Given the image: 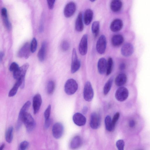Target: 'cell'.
<instances>
[{"instance_id": "obj_12", "label": "cell", "mask_w": 150, "mask_h": 150, "mask_svg": "<svg viewBox=\"0 0 150 150\" xmlns=\"http://www.w3.org/2000/svg\"><path fill=\"white\" fill-rule=\"evenodd\" d=\"M64 132V127L60 123L57 122L54 124L52 128L53 136L56 139H59L62 136Z\"/></svg>"}, {"instance_id": "obj_31", "label": "cell", "mask_w": 150, "mask_h": 150, "mask_svg": "<svg viewBox=\"0 0 150 150\" xmlns=\"http://www.w3.org/2000/svg\"><path fill=\"white\" fill-rule=\"evenodd\" d=\"M113 61L111 57H109L108 59L107 63L106 74L107 76L110 74L111 73L113 68Z\"/></svg>"}, {"instance_id": "obj_29", "label": "cell", "mask_w": 150, "mask_h": 150, "mask_svg": "<svg viewBox=\"0 0 150 150\" xmlns=\"http://www.w3.org/2000/svg\"><path fill=\"white\" fill-rule=\"evenodd\" d=\"M113 78H110L105 84L103 88V93L105 95L107 94L109 92L113 82Z\"/></svg>"}, {"instance_id": "obj_24", "label": "cell", "mask_w": 150, "mask_h": 150, "mask_svg": "<svg viewBox=\"0 0 150 150\" xmlns=\"http://www.w3.org/2000/svg\"><path fill=\"white\" fill-rule=\"evenodd\" d=\"M93 16V13L90 9H87L85 11L83 15V21L85 24L88 25L91 22Z\"/></svg>"}, {"instance_id": "obj_46", "label": "cell", "mask_w": 150, "mask_h": 150, "mask_svg": "<svg viewBox=\"0 0 150 150\" xmlns=\"http://www.w3.org/2000/svg\"><path fill=\"white\" fill-rule=\"evenodd\" d=\"M4 56V53L3 52H0V61H1L2 60L3 57Z\"/></svg>"}, {"instance_id": "obj_32", "label": "cell", "mask_w": 150, "mask_h": 150, "mask_svg": "<svg viewBox=\"0 0 150 150\" xmlns=\"http://www.w3.org/2000/svg\"><path fill=\"white\" fill-rule=\"evenodd\" d=\"M54 83L53 81H49L47 85V91L49 94H52L54 91Z\"/></svg>"}, {"instance_id": "obj_8", "label": "cell", "mask_w": 150, "mask_h": 150, "mask_svg": "<svg viewBox=\"0 0 150 150\" xmlns=\"http://www.w3.org/2000/svg\"><path fill=\"white\" fill-rule=\"evenodd\" d=\"M101 123V117L98 113L93 112L91 115L90 125L91 127L94 129L98 128Z\"/></svg>"}, {"instance_id": "obj_34", "label": "cell", "mask_w": 150, "mask_h": 150, "mask_svg": "<svg viewBox=\"0 0 150 150\" xmlns=\"http://www.w3.org/2000/svg\"><path fill=\"white\" fill-rule=\"evenodd\" d=\"M37 46V40L35 38H33L31 42L30 45V49L31 52H34L36 50Z\"/></svg>"}, {"instance_id": "obj_10", "label": "cell", "mask_w": 150, "mask_h": 150, "mask_svg": "<svg viewBox=\"0 0 150 150\" xmlns=\"http://www.w3.org/2000/svg\"><path fill=\"white\" fill-rule=\"evenodd\" d=\"M79 50L80 54L85 55L88 50V35H84L82 37L79 46Z\"/></svg>"}, {"instance_id": "obj_2", "label": "cell", "mask_w": 150, "mask_h": 150, "mask_svg": "<svg viewBox=\"0 0 150 150\" xmlns=\"http://www.w3.org/2000/svg\"><path fill=\"white\" fill-rule=\"evenodd\" d=\"M23 122L28 132L32 131L35 127V123L34 119L31 115L27 112L23 116Z\"/></svg>"}, {"instance_id": "obj_35", "label": "cell", "mask_w": 150, "mask_h": 150, "mask_svg": "<svg viewBox=\"0 0 150 150\" xmlns=\"http://www.w3.org/2000/svg\"><path fill=\"white\" fill-rule=\"evenodd\" d=\"M120 116V113L119 112H117L115 114L112 119V123L113 130L115 129L116 124L119 119Z\"/></svg>"}, {"instance_id": "obj_38", "label": "cell", "mask_w": 150, "mask_h": 150, "mask_svg": "<svg viewBox=\"0 0 150 150\" xmlns=\"http://www.w3.org/2000/svg\"><path fill=\"white\" fill-rule=\"evenodd\" d=\"M19 68L18 64L15 62L12 63L9 67V70L11 71L14 72L18 70Z\"/></svg>"}, {"instance_id": "obj_25", "label": "cell", "mask_w": 150, "mask_h": 150, "mask_svg": "<svg viewBox=\"0 0 150 150\" xmlns=\"http://www.w3.org/2000/svg\"><path fill=\"white\" fill-rule=\"evenodd\" d=\"M46 45V42L45 41L43 42L42 43L41 47L38 54V59L41 62L44 61L45 58Z\"/></svg>"}, {"instance_id": "obj_30", "label": "cell", "mask_w": 150, "mask_h": 150, "mask_svg": "<svg viewBox=\"0 0 150 150\" xmlns=\"http://www.w3.org/2000/svg\"><path fill=\"white\" fill-rule=\"evenodd\" d=\"M105 123L106 129L108 131L111 132L113 130L112 119L110 116L107 115L106 116L105 120Z\"/></svg>"}, {"instance_id": "obj_16", "label": "cell", "mask_w": 150, "mask_h": 150, "mask_svg": "<svg viewBox=\"0 0 150 150\" xmlns=\"http://www.w3.org/2000/svg\"><path fill=\"white\" fill-rule=\"evenodd\" d=\"M123 25L122 21L121 19L118 18L115 19L111 23L110 28L113 32H118L121 29Z\"/></svg>"}, {"instance_id": "obj_21", "label": "cell", "mask_w": 150, "mask_h": 150, "mask_svg": "<svg viewBox=\"0 0 150 150\" xmlns=\"http://www.w3.org/2000/svg\"><path fill=\"white\" fill-rule=\"evenodd\" d=\"M122 3L120 0H113L112 1L110 4L111 10L114 12L119 11L122 8Z\"/></svg>"}, {"instance_id": "obj_45", "label": "cell", "mask_w": 150, "mask_h": 150, "mask_svg": "<svg viewBox=\"0 0 150 150\" xmlns=\"http://www.w3.org/2000/svg\"><path fill=\"white\" fill-rule=\"evenodd\" d=\"M88 108L87 107H84L82 110V112L84 114H85L87 112Z\"/></svg>"}, {"instance_id": "obj_28", "label": "cell", "mask_w": 150, "mask_h": 150, "mask_svg": "<svg viewBox=\"0 0 150 150\" xmlns=\"http://www.w3.org/2000/svg\"><path fill=\"white\" fill-rule=\"evenodd\" d=\"M100 23L98 21H95L91 26L92 33L95 37L98 35L99 32Z\"/></svg>"}, {"instance_id": "obj_6", "label": "cell", "mask_w": 150, "mask_h": 150, "mask_svg": "<svg viewBox=\"0 0 150 150\" xmlns=\"http://www.w3.org/2000/svg\"><path fill=\"white\" fill-rule=\"evenodd\" d=\"M106 40L104 35H101L99 38L96 44V50L98 52L102 54L105 52L106 47Z\"/></svg>"}, {"instance_id": "obj_3", "label": "cell", "mask_w": 150, "mask_h": 150, "mask_svg": "<svg viewBox=\"0 0 150 150\" xmlns=\"http://www.w3.org/2000/svg\"><path fill=\"white\" fill-rule=\"evenodd\" d=\"M31 103L29 101L26 102L21 108L19 113L18 118L16 124V128L18 130L23 122V118L24 114L27 112L30 105Z\"/></svg>"}, {"instance_id": "obj_27", "label": "cell", "mask_w": 150, "mask_h": 150, "mask_svg": "<svg viewBox=\"0 0 150 150\" xmlns=\"http://www.w3.org/2000/svg\"><path fill=\"white\" fill-rule=\"evenodd\" d=\"M13 127L12 126L9 127L7 129L5 135L6 141L8 143H11L13 139Z\"/></svg>"}, {"instance_id": "obj_47", "label": "cell", "mask_w": 150, "mask_h": 150, "mask_svg": "<svg viewBox=\"0 0 150 150\" xmlns=\"http://www.w3.org/2000/svg\"><path fill=\"white\" fill-rule=\"evenodd\" d=\"M5 146L4 144H2L0 148V150H3Z\"/></svg>"}, {"instance_id": "obj_14", "label": "cell", "mask_w": 150, "mask_h": 150, "mask_svg": "<svg viewBox=\"0 0 150 150\" xmlns=\"http://www.w3.org/2000/svg\"><path fill=\"white\" fill-rule=\"evenodd\" d=\"M42 103L41 95L37 94L33 97V113L36 114L39 111Z\"/></svg>"}, {"instance_id": "obj_33", "label": "cell", "mask_w": 150, "mask_h": 150, "mask_svg": "<svg viewBox=\"0 0 150 150\" xmlns=\"http://www.w3.org/2000/svg\"><path fill=\"white\" fill-rule=\"evenodd\" d=\"M2 17L3 22L5 26L8 30H10L11 28V24L9 20L8 15L2 16Z\"/></svg>"}, {"instance_id": "obj_39", "label": "cell", "mask_w": 150, "mask_h": 150, "mask_svg": "<svg viewBox=\"0 0 150 150\" xmlns=\"http://www.w3.org/2000/svg\"><path fill=\"white\" fill-rule=\"evenodd\" d=\"M51 110V105H49L45 110L44 112V116L45 120L49 119L50 117Z\"/></svg>"}, {"instance_id": "obj_13", "label": "cell", "mask_w": 150, "mask_h": 150, "mask_svg": "<svg viewBox=\"0 0 150 150\" xmlns=\"http://www.w3.org/2000/svg\"><path fill=\"white\" fill-rule=\"evenodd\" d=\"M31 52L30 45L28 42H26L21 48L17 53V56L20 58H28Z\"/></svg>"}, {"instance_id": "obj_9", "label": "cell", "mask_w": 150, "mask_h": 150, "mask_svg": "<svg viewBox=\"0 0 150 150\" xmlns=\"http://www.w3.org/2000/svg\"><path fill=\"white\" fill-rule=\"evenodd\" d=\"M29 66L28 63H26L19 67L17 70L13 73L14 78L17 80L20 79L25 78L26 72Z\"/></svg>"}, {"instance_id": "obj_40", "label": "cell", "mask_w": 150, "mask_h": 150, "mask_svg": "<svg viewBox=\"0 0 150 150\" xmlns=\"http://www.w3.org/2000/svg\"><path fill=\"white\" fill-rule=\"evenodd\" d=\"M28 145L29 143L27 141H23L20 144L19 150H25Z\"/></svg>"}, {"instance_id": "obj_41", "label": "cell", "mask_w": 150, "mask_h": 150, "mask_svg": "<svg viewBox=\"0 0 150 150\" xmlns=\"http://www.w3.org/2000/svg\"><path fill=\"white\" fill-rule=\"evenodd\" d=\"M47 1L49 8L50 9H52L53 8L55 0H48Z\"/></svg>"}, {"instance_id": "obj_26", "label": "cell", "mask_w": 150, "mask_h": 150, "mask_svg": "<svg viewBox=\"0 0 150 150\" xmlns=\"http://www.w3.org/2000/svg\"><path fill=\"white\" fill-rule=\"evenodd\" d=\"M25 78H22L17 80L16 82L9 92L8 94L9 97H13L16 94L19 87L21 86L22 80L25 79Z\"/></svg>"}, {"instance_id": "obj_17", "label": "cell", "mask_w": 150, "mask_h": 150, "mask_svg": "<svg viewBox=\"0 0 150 150\" xmlns=\"http://www.w3.org/2000/svg\"><path fill=\"white\" fill-rule=\"evenodd\" d=\"M133 50V47L131 44L126 43L122 46L121 49V52L123 56L128 57L132 54Z\"/></svg>"}, {"instance_id": "obj_37", "label": "cell", "mask_w": 150, "mask_h": 150, "mask_svg": "<svg viewBox=\"0 0 150 150\" xmlns=\"http://www.w3.org/2000/svg\"><path fill=\"white\" fill-rule=\"evenodd\" d=\"M116 146L118 150H124L125 142L122 139L117 140L116 143Z\"/></svg>"}, {"instance_id": "obj_11", "label": "cell", "mask_w": 150, "mask_h": 150, "mask_svg": "<svg viewBox=\"0 0 150 150\" xmlns=\"http://www.w3.org/2000/svg\"><path fill=\"white\" fill-rule=\"evenodd\" d=\"M76 9L75 4L73 2H70L67 3L65 6L64 13L65 16L67 18H69L74 13Z\"/></svg>"}, {"instance_id": "obj_20", "label": "cell", "mask_w": 150, "mask_h": 150, "mask_svg": "<svg viewBox=\"0 0 150 150\" xmlns=\"http://www.w3.org/2000/svg\"><path fill=\"white\" fill-rule=\"evenodd\" d=\"M83 28L82 14V13L80 12L78 14L76 20L75 28L77 31L81 32L83 31Z\"/></svg>"}, {"instance_id": "obj_36", "label": "cell", "mask_w": 150, "mask_h": 150, "mask_svg": "<svg viewBox=\"0 0 150 150\" xmlns=\"http://www.w3.org/2000/svg\"><path fill=\"white\" fill-rule=\"evenodd\" d=\"M61 47L63 51H66L69 49L70 45L67 41L66 40H64L61 43Z\"/></svg>"}, {"instance_id": "obj_5", "label": "cell", "mask_w": 150, "mask_h": 150, "mask_svg": "<svg viewBox=\"0 0 150 150\" xmlns=\"http://www.w3.org/2000/svg\"><path fill=\"white\" fill-rule=\"evenodd\" d=\"M80 66V62L78 58L76 50L75 48H74L72 55L71 73H74L76 72L79 69Z\"/></svg>"}, {"instance_id": "obj_18", "label": "cell", "mask_w": 150, "mask_h": 150, "mask_svg": "<svg viewBox=\"0 0 150 150\" xmlns=\"http://www.w3.org/2000/svg\"><path fill=\"white\" fill-rule=\"evenodd\" d=\"M82 143V139L79 136L74 137L71 139L70 144V148L74 150L79 148Z\"/></svg>"}, {"instance_id": "obj_19", "label": "cell", "mask_w": 150, "mask_h": 150, "mask_svg": "<svg viewBox=\"0 0 150 150\" xmlns=\"http://www.w3.org/2000/svg\"><path fill=\"white\" fill-rule=\"evenodd\" d=\"M107 62L104 58H100L98 61L97 67L98 71L100 74H103L106 72Z\"/></svg>"}, {"instance_id": "obj_15", "label": "cell", "mask_w": 150, "mask_h": 150, "mask_svg": "<svg viewBox=\"0 0 150 150\" xmlns=\"http://www.w3.org/2000/svg\"><path fill=\"white\" fill-rule=\"evenodd\" d=\"M73 120L74 123L77 126H81L84 125L86 122V119L82 114L77 112L73 117Z\"/></svg>"}, {"instance_id": "obj_1", "label": "cell", "mask_w": 150, "mask_h": 150, "mask_svg": "<svg viewBox=\"0 0 150 150\" xmlns=\"http://www.w3.org/2000/svg\"><path fill=\"white\" fill-rule=\"evenodd\" d=\"M78 88V84L73 79L68 80L64 85V91L68 95H72L77 91Z\"/></svg>"}, {"instance_id": "obj_4", "label": "cell", "mask_w": 150, "mask_h": 150, "mask_svg": "<svg viewBox=\"0 0 150 150\" xmlns=\"http://www.w3.org/2000/svg\"><path fill=\"white\" fill-rule=\"evenodd\" d=\"M94 92L92 85L89 81L85 84L83 89V96L84 99L86 101H91L93 97Z\"/></svg>"}, {"instance_id": "obj_44", "label": "cell", "mask_w": 150, "mask_h": 150, "mask_svg": "<svg viewBox=\"0 0 150 150\" xmlns=\"http://www.w3.org/2000/svg\"><path fill=\"white\" fill-rule=\"evenodd\" d=\"M125 65L124 63H122L119 66V69L121 70H123L125 69Z\"/></svg>"}, {"instance_id": "obj_23", "label": "cell", "mask_w": 150, "mask_h": 150, "mask_svg": "<svg viewBox=\"0 0 150 150\" xmlns=\"http://www.w3.org/2000/svg\"><path fill=\"white\" fill-rule=\"evenodd\" d=\"M127 81L126 75L124 73L119 74L115 79V84L118 86H121L125 85Z\"/></svg>"}, {"instance_id": "obj_22", "label": "cell", "mask_w": 150, "mask_h": 150, "mask_svg": "<svg viewBox=\"0 0 150 150\" xmlns=\"http://www.w3.org/2000/svg\"><path fill=\"white\" fill-rule=\"evenodd\" d=\"M124 40L123 37L120 34L114 35L112 38L111 43L114 46L118 47L120 45Z\"/></svg>"}, {"instance_id": "obj_7", "label": "cell", "mask_w": 150, "mask_h": 150, "mask_svg": "<svg viewBox=\"0 0 150 150\" xmlns=\"http://www.w3.org/2000/svg\"><path fill=\"white\" fill-rule=\"evenodd\" d=\"M129 95V91L126 87H121L116 90L115 96L116 99L120 102L125 100Z\"/></svg>"}, {"instance_id": "obj_43", "label": "cell", "mask_w": 150, "mask_h": 150, "mask_svg": "<svg viewBox=\"0 0 150 150\" xmlns=\"http://www.w3.org/2000/svg\"><path fill=\"white\" fill-rule=\"evenodd\" d=\"M135 122L133 120H130L129 122V126L131 128L133 127L135 125Z\"/></svg>"}, {"instance_id": "obj_42", "label": "cell", "mask_w": 150, "mask_h": 150, "mask_svg": "<svg viewBox=\"0 0 150 150\" xmlns=\"http://www.w3.org/2000/svg\"><path fill=\"white\" fill-rule=\"evenodd\" d=\"M51 123V120L50 118L45 120L44 124V127L46 129H48L50 126Z\"/></svg>"}]
</instances>
